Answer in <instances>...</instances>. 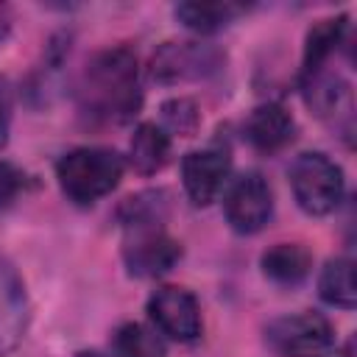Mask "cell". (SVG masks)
I'll return each instance as SVG.
<instances>
[{
  "label": "cell",
  "instance_id": "1",
  "mask_svg": "<svg viewBox=\"0 0 357 357\" xmlns=\"http://www.w3.org/2000/svg\"><path fill=\"white\" fill-rule=\"evenodd\" d=\"M78 106L100 123H126L139 112L142 89L131 47H109L86 61L78 84Z\"/></svg>",
  "mask_w": 357,
  "mask_h": 357
},
{
  "label": "cell",
  "instance_id": "2",
  "mask_svg": "<svg viewBox=\"0 0 357 357\" xmlns=\"http://www.w3.org/2000/svg\"><path fill=\"white\" fill-rule=\"evenodd\" d=\"M61 192L75 204H95L123 178V159L109 148H75L56 165Z\"/></svg>",
  "mask_w": 357,
  "mask_h": 357
},
{
  "label": "cell",
  "instance_id": "3",
  "mask_svg": "<svg viewBox=\"0 0 357 357\" xmlns=\"http://www.w3.org/2000/svg\"><path fill=\"white\" fill-rule=\"evenodd\" d=\"M290 187L296 204L307 215H329L337 209L346 192L343 170L324 153H301L290 165Z\"/></svg>",
  "mask_w": 357,
  "mask_h": 357
},
{
  "label": "cell",
  "instance_id": "4",
  "mask_svg": "<svg viewBox=\"0 0 357 357\" xmlns=\"http://www.w3.org/2000/svg\"><path fill=\"white\" fill-rule=\"evenodd\" d=\"M332 340V324L321 312H293L265 326V343L276 357H321Z\"/></svg>",
  "mask_w": 357,
  "mask_h": 357
},
{
  "label": "cell",
  "instance_id": "5",
  "mask_svg": "<svg viewBox=\"0 0 357 357\" xmlns=\"http://www.w3.org/2000/svg\"><path fill=\"white\" fill-rule=\"evenodd\" d=\"M223 212L234 231L254 234L273 215V192L259 173H243L231 178L223 195Z\"/></svg>",
  "mask_w": 357,
  "mask_h": 357
},
{
  "label": "cell",
  "instance_id": "6",
  "mask_svg": "<svg viewBox=\"0 0 357 357\" xmlns=\"http://www.w3.org/2000/svg\"><path fill=\"white\" fill-rule=\"evenodd\" d=\"M126 231L123 259L131 276H162L181 259V245L162 226H137Z\"/></svg>",
  "mask_w": 357,
  "mask_h": 357
},
{
  "label": "cell",
  "instance_id": "7",
  "mask_svg": "<svg viewBox=\"0 0 357 357\" xmlns=\"http://www.w3.org/2000/svg\"><path fill=\"white\" fill-rule=\"evenodd\" d=\"M148 315L162 335H167L178 343L195 340L204 329L198 298L184 287H173V284L159 287L148 298Z\"/></svg>",
  "mask_w": 357,
  "mask_h": 357
},
{
  "label": "cell",
  "instance_id": "8",
  "mask_svg": "<svg viewBox=\"0 0 357 357\" xmlns=\"http://www.w3.org/2000/svg\"><path fill=\"white\" fill-rule=\"evenodd\" d=\"M223 64V56L212 45L198 42H165L151 59V75L162 84L206 78Z\"/></svg>",
  "mask_w": 357,
  "mask_h": 357
},
{
  "label": "cell",
  "instance_id": "9",
  "mask_svg": "<svg viewBox=\"0 0 357 357\" xmlns=\"http://www.w3.org/2000/svg\"><path fill=\"white\" fill-rule=\"evenodd\" d=\"M229 170H231V159L226 151L218 148H204V151H190L181 159V181H184V192L195 206H206L212 204L223 184L229 181Z\"/></svg>",
  "mask_w": 357,
  "mask_h": 357
},
{
  "label": "cell",
  "instance_id": "10",
  "mask_svg": "<svg viewBox=\"0 0 357 357\" xmlns=\"http://www.w3.org/2000/svg\"><path fill=\"white\" fill-rule=\"evenodd\" d=\"M31 307H28V293L20 279V273L0 259V357L11 354L25 329H28Z\"/></svg>",
  "mask_w": 357,
  "mask_h": 357
},
{
  "label": "cell",
  "instance_id": "11",
  "mask_svg": "<svg viewBox=\"0 0 357 357\" xmlns=\"http://www.w3.org/2000/svg\"><path fill=\"white\" fill-rule=\"evenodd\" d=\"M293 134H296V120L279 103H262L245 120V139L262 153L282 151L293 139Z\"/></svg>",
  "mask_w": 357,
  "mask_h": 357
},
{
  "label": "cell",
  "instance_id": "12",
  "mask_svg": "<svg viewBox=\"0 0 357 357\" xmlns=\"http://www.w3.org/2000/svg\"><path fill=\"white\" fill-rule=\"evenodd\" d=\"M170 159V137L156 123H139L128 142V162L137 173L153 176Z\"/></svg>",
  "mask_w": 357,
  "mask_h": 357
},
{
  "label": "cell",
  "instance_id": "13",
  "mask_svg": "<svg viewBox=\"0 0 357 357\" xmlns=\"http://www.w3.org/2000/svg\"><path fill=\"white\" fill-rule=\"evenodd\" d=\"M304 95L315 114L321 117H337L351 114V92L349 84L332 73H315L304 78Z\"/></svg>",
  "mask_w": 357,
  "mask_h": 357
},
{
  "label": "cell",
  "instance_id": "14",
  "mask_svg": "<svg viewBox=\"0 0 357 357\" xmlns=\"http://www.w3.org/2000/svg\"><path fill=\"white\" fill-rule=\"evenodd\" d=\"M346 33V17H329V20H318L310 31H307V42H304V61H301V81L324 73L326 59L335 53V47L343 42Z\"/></svg>",
  "mask_w": 357,
  "mask_h": 357
},
{
  "label": "cell",
  "instance_id": "15",
  "mask_svg": "<svg viewBox=\"0 0 357 357\" xmlns=\"http://www.w3.org/2000/svg\"><path fill=\"white\" fill-rule=\"evenodd\" d=\"M312 268V254L298 243H276L262 254V273L279 284L301 282Z\"/></svg>",
  "mask_w": 357,
  "mask_h": 357
},
{
  "label": "cell",
  "instance_id": "16",
  "mask_svg": "<svg viewBox=\"0 0 357 357\" xmlns=\"http://www.w3.org/2000/svg\"><path fill=\"white\" fill-rule=\"evenodd\" d=\"M245 6L240 3H178L176 6V20L187 25L190 31L198 33H215L226 28L234 17H240Z\"/></svg>",
  "mask_w": 357,
  "mask_h": 357
},
{
  "label": "cell",
  "instance_id": "17",
  "mask_svg": "<svg viewBox=\"0 0 357 357\" xmlns=\"http://www.w3.org/2000/svg\"><path fill=\"white\" fill-rule=\"evenodd\" d=\"M318 293L326 304L351 310L357 304V287H354V262L346 257L329 259L326 268L318 276Z\"/></svg>",
  "mask_w": 357,
  "mask_h": 357
},
{
  "label": "cell",
  "instance_id": "18",
  "mask_svg": "<svg viewBox=\"0 0 357 357\" xmlns=\"http://www.w3.org/2000/svg\"><path fill=\"white\" fill-rule=\"evenodd\" d=\"M167 195L159 190L151 192H139L134 198H126V204L120 206V223L126 229H137V226H162L165 215H167Z\"/></svg>",
  "mask_w": 357,
  "mask_h": 357
},
{
  "label": "cell",
  "instance_id": "19",
  "mask_svg": "<svg viewBox=\"0 0 357 357\" xmlns=\"http://www.w3.org/2000/svg\"><path fill=\"white\" fill-rule=\"evenodd\" d=\"M114 357H165V343L153 329L131 321L114 332Z\"/></svg>",
  "mask_w": 357,
  "mask_h": 357
},
{
  "label": "cell",
  "instance_id": "20",
  "mask_svg": "<svg viewBox=\"0 0 357 357\" xmlns=\"http://www.w3.org/2000/svg\"><path fill=\"white\" fill-rule=\"evenodd\" d=\"M162 120H165V126H167L170 131L181 134V137H192L195 128H198V123H201L195 103L187 100V98L167 100V103L162 106Z\"/></svg>",
  "mask_w": 357,
  "mask_h": 357
},
{
  "label": "cell",
  "instance_id": "21",
  "mask_svg": "<svg viewBox=\"0 0 357 357\" xmlns=\"http://www.w3.org/2000/svg\"><path fill=\"white\" fill-rule=\"evenodd\" d=\"M22 184H25L22 173H20L14 165L0 162V206H8V204L20 195Z\"/></svg>",
  "mask_w": 357,
  "mask_h": 357
},
{
  "label": "cell",
  "instance_id": "22",
  "mask_svg": "<svg viewBox=\"0 0 357 357\" xmlns=\"http://www.w3.org/2000/svg\"><path fill=\"white\" fill-rule=\"evenodd\" d=\"M11 112H14V92H11L8 78L0 75V148H6V142H8Z\"/></svg>",
  "mask_w": 357,
  "mask_h": 357
},
{
  "label": "cell",
  "instance_id": "23",
  "mask_svg": "<svg viewBox=\"0 0 357 357\" xmlns=\"http://www.w3.org/2000/svg\"><path fill=\"white\" fill-rule=\"evenodd\" d=\"M8 31H11V11H8V6L0 3V45L6 42Z\"/></svg>",
  "mask_w": 357,
  "mask_h": 357
},
{
  "label": "cell",
  "instance_id": "24",
  "mask_svg": "<svg viewBox=\"0 0 357 357\" xmlns=\"http://www.w3.org/2000/svg\"><path fill=\"white\" fill-rule=\"evenodd\" d=\"M75 357H103V354H98V351H81V354H75Z\"/></svg>",
  "mask_w": 357,
  "mask_h": 357
}]
</instances>
